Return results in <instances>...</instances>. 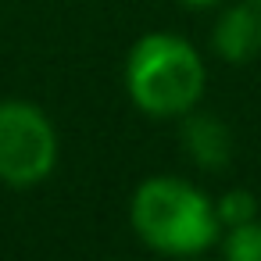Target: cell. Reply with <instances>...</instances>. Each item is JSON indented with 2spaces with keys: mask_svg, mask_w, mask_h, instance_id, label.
Here are the masks:
<instances>
[{
  "mask_svg": "<svg viewBox=\"0 0 261 261\" xmlns=\"http://www.w3.org/2000/svg\"><path fill=\"white\" fill-rule=\"evenodd\" d=\"M179 140H182V150H186V158L200 168V172H222V168H229V161H232V147H236V140H232V129L225 125V118H218L215 111H190V115H182V133H179Z\"/></svg>",
  "mask_w": 261,
  "mask_h": 261,
  "instance_id": "5b68a950",
  "label": "cell"
},
{
  "mask_svg": "<svg viewBox=\"0 0 261 261\" xmlns=\"http://www.w3.org/2000/svg\"><path fill=\"white\" fill-rule=\"evenodd\" d=\"M182 261H200V257H182Z\"/></svg>",
  "mask_w": 261,
  "mask_h": 261,
  "instance_id": "9c48e42d",
  "label": "cell"
},
{
  "mask_svg": "<svg viewBox=\"0 0 261 261\" xmlns=\"http://www.w3.org/2000/svg\"><path fill=\"white\" fill-rule=\"evenodd\" d=\"M175 4L186 11H211V8H222L225 0H175Z\"/></svg>",
  "mask_w": 261,
  "mask_h": 261,
  "instance_id": "ba28073f",
  "label": "cell"
},
{
  "mask_svg": "<svg viewBox=\"0 0 261 261\" xmlns=\"http://www.w3.org/2000/svg\"><path fill=\"white\" fill-rule=\"evenodd\" d=\"M218 247L222 261H261V218L222 229Z\"/></svg>",
  "mask_w": 261,
  "mask_h": 261,
  "instance_id": "8992f818",
  "label": "cell"
},
{
  "mask_svg": "<svg viewBox=\"0 0 261 261\" xmlns=\"http://www.w3.org/2000/svg\"><path fill=\"white\" fill-rule=\"evenodd\" d=\"M257 207H261V200H257L250 190H240V186H236V190H225V193L215 200V211H218L222 229L254 222V218H257Z\"/></svg>",
  "mask_w": 261,
  "mask_h": 261,
  "instance_id": "52a82bcc",
  "label": "cell"
},
{
  "mask_svg": "<svg viewBox=\"0 0 261 261\" xmlns=\"http://www.w3.org/2000/svg\"><path fill=\"white\" fill-rule=\"evenodd\" d=\"M211 50L225 65H250L261 58V4L236 0L222 4L211 25Z\"/></svg>",
  "mask_w": 261,
  "mask_h": 261,
  "instance_id": "277c9868",
  "label": "cell"
},
{
  "mask_svg": "<svg viewBox=\"0 0 261 261\" xmlns=\"http://www.w3.org/2000/svg\"><path fill=\"white\" fill-rule=\"evenodd\" d=\"M129 225L161 257H200L222 236L215 197L179 175H150L129 197Z\"/></svg>",
  "mask_w": 261,
  "mask_h": 261,
  "instance_id": "6da1fadb",
  "label": "cell"
},
{
  "mask_svg": "<svg viewBox=\"0 0 261 261\" xmlns=\"http://www.w3.org/2000/svg\"><path fill=\"white\" fill-rule=\"evenodd\" d=\"M254 4H261V0H254Z\"/></svg>",
  "mask_w": 261,
  "mask_h": 261,
  "instance_id": "30bf717a",
  "label": "cell"
},
{
  "mask_svg": "<svg viewBox=\"0 0 261 261\" xmlns=\"http://www.w3.org/2000/svg\"><path fill=\"white\" fill-rule=\"evenodd\" d=\"M122 83L133 108L147 118H182L204 100L207 65L190 40L158 29L129 47Z\"/></svg>",
  "mask_w": 261,
  "mask_h": 261,
  "instance_id": "7a4b0ae2",
  "label": "cell"
},
{
  "mask_svg": "<svg viewBox=\"0 0 261 261\" xmlns=\"http://www.w3.org/2000/svg\"><path fill=\"white\" fill-rule=\"evenodd\" d=\"M61 140L43 108L33 100H0V182L33 190L58 168Z\"/></svg>",
  "mask_w": 261,
  "mask_h": 261,
  "instance_id": "3957f363",
  "label": "cell"
}]
</instances>
